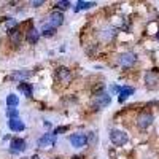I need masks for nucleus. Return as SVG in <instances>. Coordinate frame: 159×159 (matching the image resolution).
Segmentation results:
<instances>
[{
	"label": "nucleus",
	"instance_id": "obj_12",
	"mask_svg": "<svg viewBox=\"0 0 159 159\" xmlns=\"http://www.w3.org/2000/svg\"><path fill=\"white\" fill-rule=\"evenodd\" d=\"M134 94V88H129V86H123L119 89V96H118V100L119 102H124L129 96Z\"/></svg>",
	"mask_w": 159,
	"mask_h": 159
},
{
	"label": "nucleus",
	"instance_id": "obj_19",
	"mask_svg": "<svg viewBox=\"0 0 159 159\" xmlns=\"http://www.w3.org/2000/svg\"><path fill=\"white\" fill-rule=\"evenodd\" d=\"M42 34H43V35H46V37H49V35L54 34V29H52L49 24H45L43 27H42Z\"/></svg>",
	"mask_w": 159,
	"mask_h": 159
},
{
	"label": "nucleus",
	"instance_id": "obj_14",
	"mask_svg": "<svg viewBox=\"0 0 159 159\" xmlns=\"http://www.w3.org/2000/svg\"><path fill=\"white\" fill-rule=\"evenodd\" d=\"M38 37H40V32L37 30V29H29L27 30V42L29 43H37L38 42Z\"/></svg>",
	"mask_w": 159,
	"mask_h": 159
},
{
	"label": "nucleus",
	"instance_id": "obj_10",
	"mask_svg": "<svg viewBox=\"0 0 159 159\" xmlns=\"http://www.w3.org/2000/svg\"><path fill=\"white\" fill-rule=\"evenodd\" d=\"M56 76H57V80H59V81H62V83H67V81H70L72 73H70V70H69V69L61 67V69L56 72Z\"/></svg>",
	"mask_w": 159,
	"mask_h": 159
},
{
	"label": "nucleus",
	"instance_id": "obj_4",
	"mask_svg": "<svg viewBox=\"0 0 159 159\" xmlns=\"http://www.w3.org/2000/svg\"><path fill=\"white\" fill-rule=\"evenodd\" d=\"M151 123H153V115H151V113H147V111H145V113L139 115V118H137V126H139L140 129L150 127Z\"/></svg>",
	"mask_w": 159,
	"mask_h": 159
},
{
	"label": "nucleus",
	"instance_id": "obj_6",
	"mask_svg": "<svg viewBox=\"0 0 159 159\" xmlns=\"http://www.w3.org/2000/svg\"><path fill=\"white\" fill-rule=\"evenodd\" d=\"M70 143L75 148H83L88 145V137L84 134H73V135H70Z\"/></svg>",
	"mask_w": 159,
	"mask_h": 159
},
{
	"label": "nucleus",
	"instance_id": "obj_16",
	"mask_svg": "<svg viewBox=\"0 0 159 159\" xmlns=\"http://www.w3.org/2000/svg\"><path fill=\"white\" fill-rule=\"evenodd\" d=\"M91 7H96V3L94 2H83V0H80V2L76 3V11H81V10H88V8H91Z\"/></svg>",
	"mask_w": 159,
	"mask_h": 159
},
{
	"label": "nucleus",
	"instance_id": "obj_23",
	"mask_svg": "<svg viewBox=\"0 0 159 159\" xmlns=\"http://www.w3.org/2000/svg\"><path fill=\"white\" fill-rule=\"evenodd\" d=\"M96 142H97V137H96V134H94V132H89L88 143H89V145H96Z\"/></svg>",
	"mask_w": 159,
	"mask_h": 159
},
{
	"label": "nucleus",
	"instance_id": "obj_26",
	"mask_svg": "<svg viewBox=\"0 0 159 159\" xmlns=\"http://www.w3.org/2000/svg\"><path fill=\"white\" fill-rule=\"evenodd\" d=\"M32 159H40V157L38 156H32Z\"/></svg>",
	"mask_w": 159,
	"mask_h": 159
},
{
	"label": "nucleus",
	"instance_id": "obj_3",
	"mask_svg": "<svg viewBox=\"0 0 159 159\" xmlns=\"http://www.w3.org/2000/svg\"><path fill=\"white\" fill-rule=\"evenodd\" d=\"M56 142V135L54 134H45L43 137H40L37 145H38V148H51L52 145H54Z\"/></svg>",
	"mask_w": 159,
	"mask_h": 159
},
{
	"label": "nucleus",
	"instance_id": "obj_21",
	"mask_svg": "<svg viewBox=\"0 0 159 159\" xmlns=\"http://www.w3.org/2000/svg\"><path fill=\"white\" fill-rule=\"evenodd\" d=\"M56 7H57L59 10H67V8H70V2H65V0H59V2L56 3Z\"/></svg>",
	"mask_w": 159,
	"mask_h": 159
},
{
	"label": "nucleus",
	"instance_id": "obj_20",
	"mask_svg": "<svg viewBox=\"0 0 159 159\" xmlns=\"http://www.w3.org/2000/svg\"><path fill=\"white\" fill-rule=\"evenodd\" d=\"M7 116H8L10 119H13V118H19V113H18L16 108H8V110H7Z\"/></svg>",
	"mask_w": 159,
	"mask_h": 159
},
{
	"label": "nucleus",
	"instance_id": "obj_13",
	"mask_svg": "<svg viewBox=\"0 0 159 159\" xmlns=\"http://www.w3.org/2000/svg\"><path fill=\"white\" fill-rule=\"evenodd\" d=\"M18 89H19V92H22L25 97H30L32 96V86L29 83H19L18 84Z\"/></svg>",
	"mask_w": 159,
	"mask_h": 159
},
{
	"label": "nucleus",
	"instance_id": "obj_11",
	"mask_svg": "<svg viewBox=\"0 0 159 159\" xmlns=\"http://www.w3.org/2000/svg\"><path fill=\"white\" fill-rule=\"evenodd\" d=\"M30 76V72H22V70H16V72H13L11 75H10V80L11 81H22V80H25V78H29Z\"/></svg>",
	"mask_w": 159,
	"mask_h": 159
},
{
	"label": "nucleus",
	"instance_id": "obj_5",
	"mask_svg": "<svg viewBox=\"0 0 159 159\" xmlns=\"http://www.w3.org/2000/svg\"><path fill=\"white\" fill-rule=\"evenodd\" d=\"M62 22H64V16H62V13L61 11H52L51 15H49V19H48V24L51 25L52 29H56V27H59V25H62Z\"/></svg>",
	"mask_w": 159,
	"mask_h": 159
},
{
	"label": "nucleus",
	"instance_id": "obj_9",
	"mask_svg": "<svg viewBox=\"0 0 159 159\" xmlns=\"http://www.w3.org/2000/svg\"><path fill=\"white\" fill-rule=\"evenodd\" d=\"M8 127L13 130V132H21L24 130V123L21 118H13V119H8Z\"/></svg>",
	"mask_w": 159,
	"mask_h": 159
},
{
	"label": "nucleus",
	"instance_id": "obj_27",
	"mask_svg": "<svg viewBox=\"0 0 159 159\" xmlns=\"http://www.w3.org/2000/svg\"><path fill=\"white\" fill-rule=\"evenodd\" d=\"M157 40H159V30H157Z\"/></svg>",
	"mask_w": 159,
	"mask_h": 159
},
{
	"label": "nucleus",
	"instance_id": "obj_1",
	"mask_svg": "<svg viewBox=\"0 0 159 159\" xmlns=\"http://www.w3.org/2000/svg\"><path fill=\"white\" fill-rule=\"evenodd\" d=\"M110 140H111V143L115 145V147H123V145H126L127 143V134L124 130H119V129H113L111 132H110Z\"/></svg>",
	"mask_w": 159,
	"mask_h": 159
},
{
	"label": "nucleus",
	"instance_id": "obj_8",
	"mask_svg": "<svg viewBox=\"0 0 159 159\" xmlns=\"http://www.w3.org/2000/svg\"><path fill=\"white\" fill-rule=\"evenodd\" d=\"M134 62H135L134 52H123V54L119 56V64H121L123 67H130V65H134Z\"/></svg>",
	"mask_w": 159,
	"mask_h": 159
},
{
	"label": "nucleus",
	"instance_id": "obj_25",
	"mask_svg": "<svg viewBox=\"0 0 159 159\" xmlns=\"http://www.w3.org/2000/svg\"><path fill=\"white\" fill-rule=\"evenodd\" d=\"M64 130H65V127H59V129H56V130H54V135H57L59 132H64Z\"/></svg>",
	"mask_w": 159,
	"mask_h": 159
},
{
	"label": "nucleus",
	"instance_id": "obj_2",
	"mask_svg": "<svg viewBox=\"0 0 159 159\" xmlns=\"http://www.w3.org/2000/svg\"><path fill=\"white\" fill-rule=\"evenodd\" d=\"M110 103H111L110 94H107V92H100V94H96V97H94V105H96V107L105 108V107H108Z\"/></svg>",
	"mask_w": 159,
	"mask_h": 159
},
{
	"label": "nucleus",
	"instance_id": "obj_24",
	"mask_svg": "<svg viewBox=\"0 0 159 159\" xmlns=\"http://www.w3.org/2000/svg\"><path fill=\"white\" fill-rule=\"evenodd\" d=\"M40 5H43L42 0H35V2H32V7H40Z\"/></svg>",
	"mask_w": 159,
	"mask_h": 159
},
{
	"label": "nucleus",
	"instance_id": "obj_17",
	"mask_svg": "<svg viewBox=\"0 0 159 159\" xmlns=\"http://www.w3.org/2000/svg\"><path fill=\"white\" fill-rule=\"evenodd\" d=\"M10 42H11L13 45H18V43L21 42V35H19V32H18L16 29L10 32Z\"/></svg>",
	"mask_w": 159,
	"mask_h": 159
},
{
	"label": "nucleus",
	"instance_id": "obj_18",
	"mask_svg": "<svg viewBox=\"0 0 159 159\" xmlns=\"http://www.w3.org/2000/svg\"><path fill=\"white\" fill-rule=\"evenodd\" d=\"M16 25H18V21H16V19H13V18L7 19V22H5V27H7V30H15Z\"/></svg>",
	"mask_w": 159,
	"mask_h": 159
},
{
	"label": "nucleus",
	"instance_id": "obj_7",
	"mask_svg": "<svg viewBox=\"0 0 159 159\" xmlns=\"http://www.w3.org/2000/svg\"><path fill=\"white\" fill-rule=\"evenodd\" d=\"M10 151L11 153H22L25 151V142L22 139H13L11 143H10Z\"/></svg>",
	"mask_w": 159,
	"mask_h": 159
},
{
	"label": "nucleus",
	"instance_id": "obj_22",
	"mask_svg": "<svg viewBox=\"0 0 159 159\" xmlns=\"http://www.w3.org/2000/svg\"><path fill=\"white\" fill-rule=\"evenodd\" d=\"M102 35H103V38H105V40H110V38L115 35V30H113V29H105Z\"/></svg>",
	"mask_w": 159,
	"mask_h": 159
},
{
	"label": "nucleus",
	"instance_id": "obj_15",
	"mask_svg": "<svg viewBox=\"0 0 159 159\" xmlns=\"http://www.w3.org/2000/svg\"><path fill=\"white\" fill-rule=\"evenodd\" d=\"M18 105H19V99H18V96H15V94L7 96V107L15 108V107H18Z\"/></svg>",
	"mask_w": 159,
	"mask_h": 159
}]
</instances>
